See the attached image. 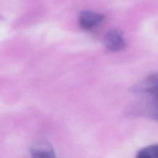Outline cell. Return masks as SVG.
Instances as JSON below:
<instances>
[{
    "label": "cell",
    "instance_id": "8992f818",
    "mask_svg": "<svg viewBox=\"0 0 158 158\" xmlns=\"http://www.w3.org/2000/svg\"><path fill=\"white\" fill-rule=\"evenodd\" d=\"M136 158H152V157H151V154H149L148 150H147L146 148H145L139 151L138 154H137V157Z\"/></svg>",
    "mask_w": 158,
    "mask_h": 158
},
{
    "label": "cell",
    "instance_id": "5b68a950",
    "mask_svg": "<svg viewBox=\"0 0 158 158\" xmlns=\"http://www.w3.org/2000/svg\"><path fill=\"white\" fill-rule=\"evenodd\" d=\"M152 158H158V144L151 145L146 148Z\"/></svg>",
    "mask_w": 158,
    "mask_h": 158
},
{
    "label": "cell",
    "instance_id": "7a4b0ae2",
    "mask_svg": "<svg viewBox=\"0 0 158 158\" xmlns=\"http://www.w3.org/2000/svg\"><path fill=\"white\" fill-rule=\"evenodd\" d=\"M104 44L109 50L117 52L125 47L124 39L120 30H113L108 32L104 38Z\"/></svg>",
    "mask_w": 158,
    "mask_h": 158
},
{
    "label": "cell",
    "instance_id": "277c9868",
    "mask_svg": "<svg viewBox=\"0 0 158 158\" xmlns=\"http://www.w3.org/2000/svg\"><path fill=\"white\" fill-rule=\"evenodd\" d=\"M32 158H56L53 149L46 141L35 142L30 149Z\"/></svg>",
    "mask_w": 158,
    "mask_h": 158
},
{
    "label": "cell",
    "instance_id": "3957f363",
    "mask_svg": "<svg viewBox=\"0 0 158 158\" xmlns=\"http://www.w3.org/2000/svg\"><path fill=\"white\" fill-rule=\"evenodd\" d=\"M103 16L101 14L92 11H83L79 17V23L83 29H89L103 21Z\"/></svg>",
    "mask_w": 158,
    "mask_h": 158
},
{
    "label": "cell",
    "instance_id": "6da1fadb",
    "mask_svg": "<svg viewBox=\"0 0 158 158\" xmlns=\"http://www.w3.org/2000/svg\"><path fill=\"white\" fill-rule=\"evenodd\" d=\"M130 90L134 94H147L148 97L130 106L129 114L158 120V74L150 76Z\"/></svg>",
    "mask_w": 158,
    "mask_h": 158
}]
</instances>
